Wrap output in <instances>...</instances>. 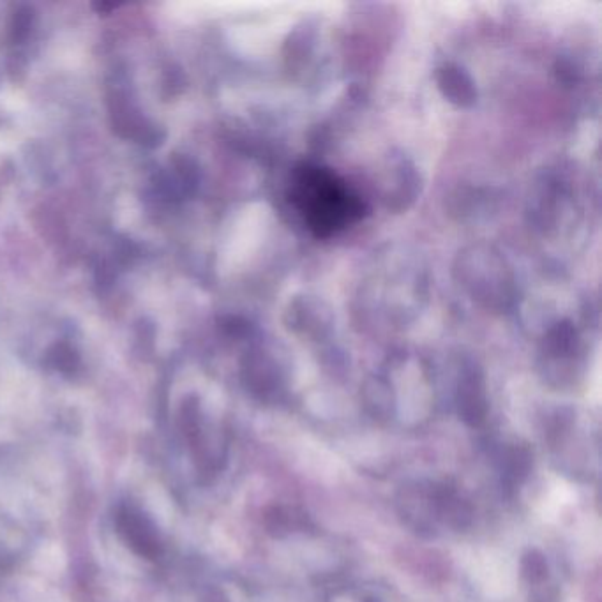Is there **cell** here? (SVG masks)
<instances>
[{
  "label": "cell",
  "mask_w": 602,
  "mask_h": 602,
  "mask_svg": "<svg viewBox=\"0 0 602 602\" xmlns=\"http://www.w3.org/2000/svg\"><path fill=\"white\" fill-rule=\"evenodd\" d=\"M530 467H532V454L527 447L514 445L505 454V477L514 484L527 477Z\"/></svg>",
  "instance_id": "9"
},
{
  "label": "cell",
  "mask_w": 602,
  "mask_h": 602,
  "mask_svg": "<svg viewBox=\"0 0 602 602\" xmlns=\"http://www.w3.org/2000/svg\"><path fill=\"white\" fill-rule=\"evenodd\" d=\"M242 380L256 398H269L281 387V371L278 362L265 352H253L242 364Z\"/></svg>",
  "instance_id": "6"
},
{
  "label": "cell",
  "mask_w": 602,
  "mask_h": 602,
  "mask_svg": "<svg viewBox=\"0 0 602 602\" xmlns=\"http://www.w3.org/2000/svg\"><path fill=\"white\" fill-rule=\"evenodd\" d=\"M435 82H437L438 91L442 92L451 105L458 108H472L477 103L479 91L472 75L467 69L454 64V62H445L435 73Z\"/></svg>",
  "instance_id": "5"
},
{
  "label": "cell",
  "mask_w": 602,
  "mask_h": 602,
  "mask_svg": "<svg viewBox=\"0 0 602 602\" xmlns=\"http://www.w3.org/2000/svg\"><path fill=\"white\" fill-rule=\"evenodd\" d=\"M207 602H228V601H226L225 595L221 594V592H212V594L209 595V599H207Z\"/></svg>",
  "instance_id": "14"
},
{
  "label": "cell",
  "mask_w": 602,
  "mask_h": 602,
  "mask_svg": "<svg viewBox=\"0 0 602 602\" xmlns=\"http://www.w3.org/2000/svg\"><path fill=\"white\" fill-rule=\"evenodd\" d=\"M32 18H34L32 9L22 8L16 11L15 20H13V36H15V39H23L29 34Z\"/></svg>",
  "instance_id": "13"
},
{
  "label": "cell",
  "mask_w": 602,
  "mask_h": 602,
  "mask_svg": "<svg viewBox=\"0 0 602 602\" xmlns=\"http://www.w3.org/2000/svg\"><path fill=\"white\" fill-rule=\"evenodd\" d=\"M421 188V179L415 166L407 158H399L392 166V184L385 195L387 207L392 211H407L414 204Z\"/></svg>",
  "instance_id": "7"
},
{
  "label": "cell",
  "mask_w": 602,
  "mask_h": 602,
  "mask_svg": "<svg viewBox=\"0 0 602 602\" xmlns=\"http://www.w3.org/2000/svg\"><path fill=\"white\" fill-rule=\"evenodd\" d=\"M456 408H458L461 421L470 428H477L486 421L490 405H488V396H486L484 377H482L481 369L477 366H468L463 369L458 389H456Z\"/></svg>",
  "instance_id": "4"
},
{
  "label": "cell",
  "mask_w": 602,
  "mask_h": 602,
  "mask_svg": "<svg viewBox=\"0 0 602 602\" xmlns=\"http://www.w3.org/2000/svg\"><path fill=\"white\" fill-rule=\"evenodd\" d=\"M290 202L299 211L309 232L318 239L343 232L361 221L368 207L361 196L329 168L302 163L290 184Z\"/></svg>",
  "instance_id": "1"
},
{
  "label": "cell",
  "mask_w": 602,
  "mask_h": 602,
  "mask_svg": "<svg viewBox=\"0 0 602 602\" xmlns=\"http://www.w3.org/2000/svg\"><path fill=\"white\" fill-rule=\"evenodd\" d=\"M117 532L122 541L135 551L138 557L156 560L163 553V541L159 537L158 528L142 511L133 505H122L115 516Z\"/></svg>",
  "instance_id": "3"
},
{
  "label": "cell",
  "mask_w": 602,
  "mask_h": 602,
  "mask_svg": "<svg viewBox=\"0 0 602 602\" xmlns=\"http://www.w3.org/2000/svg\"><path fill=\"white\" fill-rule=\"evenodd\" d=\"M264 525L269 534L281 537V535H285L286 532H290V527H292L290 512L286 511L285 507L272 505V507H269V509L265 511Z\"/></svg>",
  "instance_id": "11"
},
{
  "label": "cell",
  "mask_w": 602,
  "mask_h": 602,
  "mask_svg": "<svg viewBox=\"0 0 602 602\" xmlns=\"http://www.w3.org/2000/svg\"><path fill=\"white\" fill-rule=\"evenodd\" d=\"M50 364L64 375H71L78 368L80 359H78V354L73 348L68 347V345H57L50 352Z\"/></svg>",
  "instance_id": "12"
},
{
  "label": "cell",
  "mask_w": 602,
  "mask_h": 602,
  "mask_svg": "<svg viewBox=\"0 0 602 602\" xmlns=\"http://www.w3.org/2000/svg\"><path fill=\"white\" fill-rule=\"evenodd\" d=\"M454 276L461 288L486 309L509 311L516 302L518 286L511 267L490 246L463 249L456 258Z\"/></svg>",
  "instance_id": "2"
},
{
  "label": "cell",
  "mask_w": 602,
  "mask_h": 602,
  "mask_svg": "<svg viewBox=\"0 0 602 602\" xmlns=\"http://www.w3.org/2000/svg\"><path fill=\"white\" fill-rule=\"evenodd\" d=\"M521 572L528 583H544L548 580V564L546 558L542 557L539 551H528L527 555L521 560Z\"/></svg>",
  "instance_id": "10"
},
{
  "label": "cell",
  "mask_w": 602,
  "mask_h": 602,
  "mask_svg": "<svg viewBox=\"0 0 602 602\" xmlns=\"http://www.w3.org/2000/svg\"><path fill=\"white\" fill-rule=\"evenodd\" d=\"M288 327L294 332L322 334L331 331L332 317L322 302L313 299H299L290 304Z\"/></svg>",
  "instance_id": "8"
}]
</instances>
